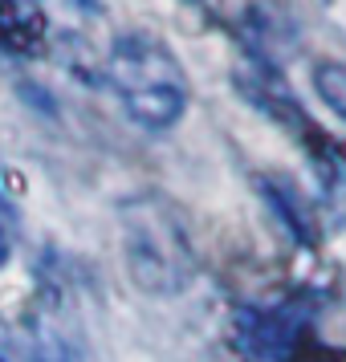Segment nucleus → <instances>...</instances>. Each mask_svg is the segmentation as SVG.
<instances>
[{
	"instance_id": "1",
	"label": "nucleus",
	"mask_w": 346,
	"mask_h": 362,
	"mask_svg": "<svg viewBox=\"0 0 346 362\" xmlns=\"http://www.w3.org/2000/svg\"><path fill=\"white\" fill-rule=\"evenodd\" d=\"M122 257L131 281L151 297H175L196 277L192 236L175 204L163 196H134L118 208Z\"/></svg>"
},
{
	"instance_id": "2",
	"label": "nucleus",
	"mask_w": 346,
	"mask_h": 362,
	"mask_svg": "<svg viewBox=\"0 0 346 362\" xmlns=\"http://www.w3.org/2000/svg\"><path fill=\"white\" fill-rule=\"evenodd\" d=\"M106 78L131 122L143 131H171L188 110V74L180 57L151 33H127L106 57Z\"/></svg>"
},
{
	"instance_id": "3",
	"label": "nucleus",
	"mask_w": 346,
	"mask_h": 362,
	"mask_svg": "<svg viewBox=\"0 0 346 362\" xmlns=\"http://www.w3.org/2000/svg\"><path fill=\"white\" fill-rule=\"evenodd\" d=\"M306 338V322L289 310L269 305H245L236 313V346L248 358L261 362H289L294 346Z\"/></svg>"
},
{
	"instance_id": "4",
	"label": "nucleus",
	"mask_w": 346,
	"mask_h": 362,
	"mask_svg": "<svg viewBox=\"0 0 346 362\" xmlns=\"http://www.w3.org/2000/svg\"><path fill=\"white\" fill-rule=\"evenodd\" d=\"M261 192L273 199L277 216H285V224H289V228H294L301 240H310V228H306V224H310V212H306V199H301V192H297L294 183H285V180H281V183H269V180H265Z\"/></svg>"
},
{
	"instance_id": "5",
	"label": "nucleus",
	"mask_w": 346,
	"mask_h": 362,
	"mask_svg": "<svg viewBox=\"0 0 346 362\" xmlns=\"http://www.w3.org/2000/svg\"><path fill=\"white\" fill-rule=\"evenodd\" d=\"M310 78H313V94L346 122V66L342 62H318Z\"/></svg>"
},
{
	"instance_id": "6",
	"label": "nucleus",
	"mask_w": 346,
	"mask_h": 362,
	"mask_svg": "<svg viewBox=\"0 0 346 362\" xmlns=\"http://www.w3.org/2000/svg\"><path fill=\"white\" fill-rule=\"evenodd\" d=\"M289 362H346V350L326 346V342H318V338H310V334H306V338L294 346Z\"/></svg>"
}]
</instances>
